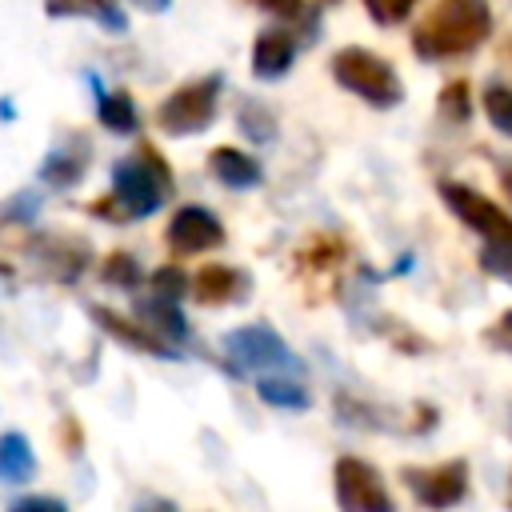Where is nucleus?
I'll return each mask as SVG.
<instances>
[{
    "label": "nucleus",
    "mask_w": 512,
    "mask_h": 512,
    "mask_svg": "<svg viewBox=\"0 0 512 512\" xmlns=\"http://www.w3.org/2000/svg\"><path fill=\"white\" fill-rule=\"evenodd\" d=\"M492 32V8L488 0H440L420 28L412 32V48L424 60H440V56H464L472 48H480Z\"/></svg>",
    "instance_id": "f257e3e1"
},
{
    "label": "nucleus",
    "mask_w": 512,
    "mask_h": 512,
    "mask_svg": "<svg viewBox=\"0 0 512 512\" xmlns=\"http://www.w3.org/2000/svg\"><path fill=\"white\" fill-rule=\"evenodd\" d=\"M332 76H336V84H344L352 96H360V100H368L372 108H392V104H400L404 100V84H400V76L392 72V64L384 60V56H376V52H368V48H340L336 56H332Z\"/></svg>",
    "instance_id": "f03ea898"
},
{
    "label": "nucleus",
    "mask_w": 512,
    "mask_h": 512,
    "mask_svg": "<svg viewBox=\"0 0 512 512\" xmlns=\"http://www.w3.org/2000/svg\"><path fill=\"white\" fill-rule=\"evenodd\" d=\"M172 176L156 148H140L136 160H120L112 168V200L124 208V216H152L164 204Z\"/></svg>",
    "instance_id": "7ed1b4c3"
},
{
    "label": "nucleus",
    "mask_w": 512,
    "mask_h": 512,
    "mask_svg": "<svg viewBox=\"0 0 512 512\" xmlns=\"http://www.w3.org/2000/svg\"><path fill=\"white\" fill-rule=\"evenodd\" d=\"M224 352L248 368V372H300L304 364L292 356V348L284 344L280 332H272L268 324H244V328H232L224 336Z\"/></svg>",
    "instance_id": "20e7f679"
},
{
    "label": "nucleus",
    "mask_w": 512,
    "mask_h": 512,
    "mask_svg": "<svg viewBox=\"0 0 512 512\" xmlns=\"http://www.w3.org/2000/svg\"><path fill=\"white\" fill-rule=\"evenodd\" d=\"M216 96H220V76L208 80H192L184 88H176L160 108H156V124L168 136H196L212 124L216 116Z\"/></svg>",
    "instance_id": "39448f33"
},
{
    "label": "nucleus",
    "mask_w": 512,
    "mask_h": 512,
    "mask_svg": "<svg viewBox=\"0 0 512 512\" xmlns=\"http://www.w3.org/2000/svg\"><path fill=\"white\" fill-rule=\"evenodd\" d=\"M336 504L348 508V512H392V496L384 492L380 476L372 464L356 460V456H344L336 460Z\"/></svg>",
    "instance_id": "423d86ee"
},
{
    "label": "nucleus",
    "mask_w": 512,
    "mask_h": 512,
    "mask_svg": "<svg viewBox=\"0 0 512 512\" xmlns=\"http://www.w3.org/2000/svg\"><path fill=\"white\" fill-rule=\"evenodd\" d=\"M440 196H444V204L456 212V220H464L472 232H480L484 240H508L512 236V216L500 208V204H492L488 196H480L476 188H468V184H456V180H444L440 184Z\"/></svg>",
    "instance_id": "0eeeda50"
},
{
    "label": "nucleus",
    "mask_w": 512,
    "mask_h": 512,
    "mask_svg": "<svg viewBox=\"0 0 512 512\" xmlns=\"http://www.w3.org/2000/svg\"><path fill=\"white\" fill-rule=\"evenodd\" d=\"M404 484L424 508H452L468 492V464L464 460H444L436 468H404Z\"/></svg>",
    "instance_id": "6e6552de"
},
{
    "label": "nucleus",
    "mask_w": 512,
    "mask_h": 512,
    "mask_svg": "<svg viewBox=\"0 0 512 512\" xmlns=\"http://www.w3.org/2000/svg\"><path fill=\"white\" fill-rule=\"evenodd\" d=\"M164 240H168L172 252H180V256H196V252L220 248V244H224V228H220V220H216L208 208H200V204H184V208L172 216Z\"/></svg>",
    "instance_id": "1a4fd4ad"
},
{
    "label": "nucleus",
    "mask_w": 512,
    "mask_h": 512,
    "mask_svg": "<svg viewBox=\"0 0 512 512\" xmlns=\"http://www.w3.org/2000/svg\"><path fill=\"white\" fill-rule=\"evenodd\" d=\"M296 60V40L284 28H264L252 44V76L256 80H280Z\"/></svg>",
    "instance_id": "9d476101"
},
{
    "label": "nucleus",
    "mask_w": 512,
    "mask_h": 512,
    "mask_svg": "<svg viewBox=\"0 0 512 512\" xmlns=\"http://www.w3.org/2000/svg\"><path fill=\"white\" fill-rule=\"evenodd\" d=\"M88 316L108 332V336H116L120 344H128V348H136V352H148V356H176L160 336H152L140 320L132 324V320H124L120 312H112V308H104V304H92L88 308Z\"/></svg>",
    "instance_id": "9b49d317"
},
{
    "label": "nucleus",
    "mask_w": 512,
    "mask_h": 512,
    "mask_svg": "<svg viewBox=\"0 0 512 512\" xmlns=\"http://www.w3.org/2000/svg\"><path fill=\"white\" fill-rule=\"evenodd\" d=\"M136 316H140V324L152 332V336H160L168 348L172 344H180V340H188V320H184V312L176 308V300H168V296H148V300H140L136 304Z\"/></svg>",
    "instance_id": "f8f14e48"
},
{
    "label": "nucleus",
    "mask_w": 512,
    "mask_h": 512,
    "mask_svg": "<svg viewBox=\"0 0 512 512\" xmlns=\"http://www.w3.org/2000/svg\"><path fill=\"white\" fill-rule=\"evenodd\" d=\"M208 168H212V176H216L220 184H228V188H252V184H260V176H264L256 156H248V152H240V148H228V144L212 148Z\"/></svg>",
    "instance_id": "ddd939ff"
},
{
    "label": "nucleus",
    "mask_w": 512,
    "mask_h": 512,
    "mask_svg": "<svg viewBox=\"0 0 512 512\" xmlns=\"http://www.w3.org/2000/svg\"><path fill=\"white\" fill-rule=\"evenodd\" d=\"M192 296L200 304H232V300L244 296V276L228 264H208V268H200Z\"/></svg>",
    "instance_id": "4468645a"
},
{
    "label": "nucleus",
    "mask_w": 512,
    "mask_h": 512,
    "mask_svg": "<svg viewBox=\"0 0 512 512\" xmlns=\"http://www.w3.org/2000/svg\"><path fill=\"white\" fill-rule=\"evenodd\" d=\"M36 476V452L24 432L0 436V484H28Z\"/></svg>",
    "instance_id": "2eb2a0df"
},
{
    "label": "nucleus",
    "mask_w": 512,
    "mask_h": 512,
    "mask_svg": "<svg viewBox=\"0 0 512 512\" xmlns=\"http://www.w3.org/2000/svg\"><path fill=\"white\" fill-rule=\"evenodd\" d=\"M256 396L272 408H308V388L292 376H280V372H268L256 380Z\"/></svg>",
    "instance_id": "dca6fc26"
},
{
    "label": "nucleus",
    "mask_w": 512,
    "mask_h": 512,
    "mask_svg": "<svg viewBox=\"0 0 512 512\" xmlns=\"http://www.w3.org/2000/svg\"><path fill=\"white\" fill-rule=\"evenodd\" d=\"M96 116H100V124H104L108 132H116V136L136 132V104H132V96L120 92V88H116V92H100Z\"/></svg>",
    "instance_id": "f3484780"
},
{
    "label": "nucleus",
    "mask_w": 512,
    "mask_h": 512,
    "mask_svg": "<svg viewBox=\"0 0 512 512\" xmlns=\"http://www.w3.org/2000/svg\"><path fill=\"white\" fill-rule=\"evenodd\" d=\"M40 176H44L52 188H72V184L84 176V152H80L76 144H64V148L48 152Z\"/></svg>",
    "instance_id": "a211bd4d"
},
{
    "label": "nucleus",
    "mask_w": 512,
    "mask_h": 512,
    "mask_svg": "<svg viewBox=\"0 0 512 512\" xmlns=\"http://www.w3.org/2000/svg\"><path fill=\"white\" fill-rule=\"evenodd\" d=\"M484 112H488L492 128H496L500 136L512 140V88H504V84H488V92H484Z\"/></svg>",
    "instance_id": "6ab92c4d"
},
{
    "label": "nucleus",
    "mask_w": 512,
    "mask_h": 512,
    "mask_svg": "<svg viewBox=\"0 0 512 512\" xmlns=\"http://www.w3.org/2000/svg\"><path fill=\"white\" fill-rule=\"evenodd\" d=\"M440 116H444L448 124H464V120L472 116L468 80H452V84H444V92H440Z\"/></svg>",
    "instance_id": "aec40b11"
},
{
    "label": "nucleus",
    "mask_w": 512,
    "mask_h": 512,
    "mask_svg": "<svg viewBox=\"0 0 512 512\" xmlns=\"http://www.w3.org/2000/svg\"><path fill=\"white\" fill-rule=\"evenodd\" d=\"M104 280L112 284V288H124V292H132L136 284H140V264L128 256V252H112V256H104Z\"/></svg>",
    "instance_id": "412c9836"
},
{
    "label": "nucleus",
    "mask_w": 512,
    "mask_h": 512,
    "mask_svg": "<svg viewBox=\"0 0 512 512\" xmlns=\"http://www.w3.org/2000/svg\"><path fill=\"white\" fill-rule=\"evenodd\" d=\"M240 128L252 136V140H272L276 136V120H272V112L264 108V104H256V100H248L244 108H240Z\"/></svg>",
    "instance_id": "4be33fe9"
},
{
    "label": "nucleus",
    "mask_w": 512,
    "mask_h": 512,
    "mask_svg": "<svg viewBox=\"0 0 512 512\" xmlns=\"http://www.w3.org/2000/svg\"><path fill=\"white\" fill-rule=\"evenodd\" d=\"M480 268L512 284V236L508 240H488V248L480 256Z\"/></svg>",
    "instance_id": "5701e85b"
},
{
    "label": "nucleus",
    "mask_w": 512,
    "mask_h": 512,
    "mask_svg": "<svg viewBox=\"0 0 512 512\" xmlns=\"http://www.w3.org/2000/svg\"><path fill=\"white\" fill-rule=\"evenodd\" d=\"M148 284H152V292H156V296H168V300H180V296L188 292V276H184L176 264L156 268V272L148 276Z\"/></svg>",
    "instance_id": "b1692460"
},
{
    "label": "nucleus",
    "mask_w": 512,
    "mask_h": 512,
    "mask_svg": "<svg viewBox=\"0 0 512 512\" xmlns=\"http://www.w3.org/2000/svg\"><path fill=\"white\" fill-rule=\"evenodd\" d=\"M412 4H416V0H364L368 16H372L376 24H400V20L412 12Z\"/></svg>",
    "instance_id": "393cba45"
},
{
    "label": "nucleus",
    "mask_w": 512,
    "mask_h": 512,
    "mask_svg": "<svg viewBox=\"0 0 512 512\" xmlns=\"http://www.w3.org/2000/svg\"><path fill=\"white\" fill-rule=\"evenodd\" d=\"M88 12H96V20H100L104 28H116V32L128 28V20H124V12L116 8V0H88Z\"/></svg>",
    "instance_id": "a878e982"
},
{
    "label": "nucleus",
    "mask_w": 512,
    "mask_h": 512,
    "mask_svg": "<svg viewBox=\"0 0 512 512\" xmlns=\"http://www.w3.org/2000/svg\"><path fill=\"white\" fill-rule=\"evenodd\" d=\"M12 508H16V512H24V508H48V512H60L64 504H60V500H52V496H28V500H16Z\"/></svg>",
    "instance_id": "bb28decb"
},
{
    "label": "nucleus",
    "mask_w": 512,
    "mask_h": 512,
    "mask_svg": "<svg viewBox=\"0 0 512 512\" xmlns=\"http://www.w3.org/2000/svg\"><path fill=\"white\" fill-rule=\"evenodd\" d=\"M260 8H268V12H276V16H296L300 12V0H256Z\"/></svg>",
    "instance_id": "cd10ccee"
},
{
    "label": "nucleus",
    "mask_w": 512,
    "mask_h": 512,
    "mask_svg": "<svg viewBox=\"0 0 512 512\" xmlns=\"http://www.w3.org/2000/svg\"><path fill=\"white\" fill-rule=\"evenodd\" d=\"M140 8H152V12H164L168 8V0H136Z\"/></svg>",
    "instance_id": "c85d7f7f"
},
{
    "label": "nucleus",
    "mask_w": 512,
    "mask_h": 512,
    "mask_svg": "<svg viewBox=\"0 0 512 512\" xmlns=\"http://www.w3.org/2000/svg\"><path fill=\"white\" fill-rule=\"evenodd\" d=\"M504 192H508V200H512V168L504 172Z\"/></svg>",
    "instance_id": "c756f323"
},
{
    "label": "nucleus",
    "mask_w": 512,
    "mask_h": 512,
    "mask_svg": "<svg viewBox=\"0 0 512 512\" xmlns=\"http://www.w3.org/2000/svg\"><path fill=\"white\" fill-rule=\"evenodd\" d=\"M508 504H512V496H508Z\"/></svg>",
    "instance_id": "7c9ffc66"
}]
</instances>
